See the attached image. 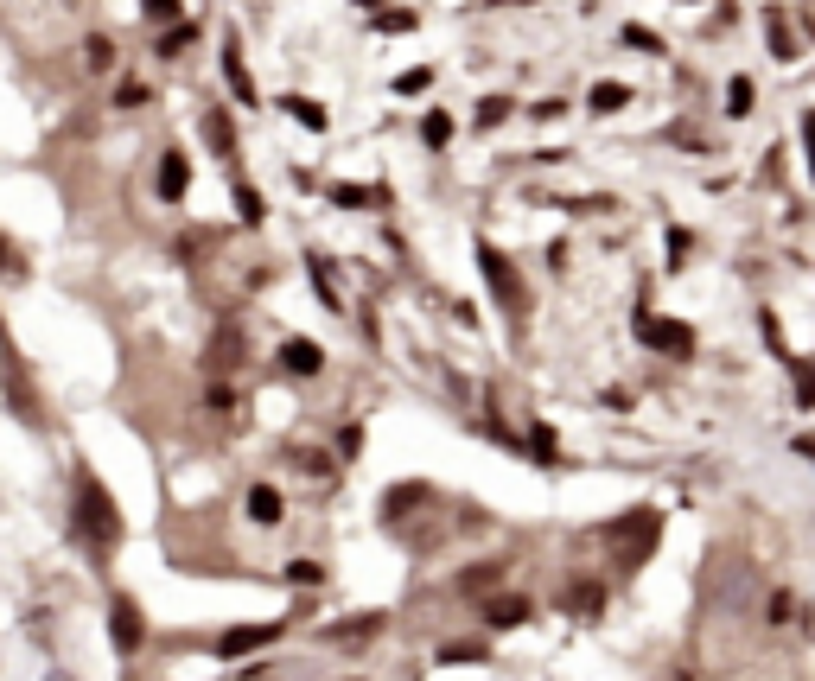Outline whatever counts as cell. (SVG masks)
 <instances>
[{
	"mask_svg": "<svg viewBox=\"0 0 815 681\" xmlns=\"http://www.w3.org/2000/svg\"><path fill=\"white\" fill-rule=\"evenodd\" d=\"M236 217H242V223H262V217H268V198H262V191H249L242 179H236Z\"/></svg>",
	"mask_w": 815,
	"mask_h": 681,
	"instance_id": "cell-17",
	"label": "cell"
},
{
	"mask_svg": "<svg viewBox=\"0 0 815 681\" xmlns=\"http://www.w3.org/2000/svg\"><path fill=\"white\" fill-rule=\"evenodd\" d=\"M510 109H516L510 96H484V102H478V128H504V115H510Z\"/></svg>",
	"mask_w": 815,
	"mask_h": 681,
	"instance_id": "cell-20",
	"label": "cell"
},
{
	"mask_svg": "<svg viewBox=\"0 0 815 681\" xmlns=\"http://www.w3.org/2000/svg\"><path fill=\"white\" fill-rule=\"evenodd\" d=\"M147 20H160V26H172V20H179V0H147Z\"/></svg>",
	"mask_w": 815,
	"mask_h": 681,
	"instance_id": "cell-27",
	"label": "cell"
},
{
	"mask_svg": "<svg viewBox=\"0 0 815 681\" xmlns=\"http://www.w3.org/2000/svg\"><path fill=\"white\" fill-rule=\"evenodd\" d=\"M484 618H491V624H523V618H529V599H497Z\"/></svg>",
	"mask_w": 815,
	"mask_h": 681,
	"instance_id": "cell-21",
	"label": "cell"
},
{
	"mask_svg": "<svg viewBox=\"0 0 815 681\" xmlns=\"http://www.w3.org/2000/svg\"><path fill=\"white\" fill-rule=\"evenodd\" d=\"M478 268H484V281H491V293H497V306H504V312H529L523 274H516V261H510L504 249H491V242H478Z\"/></svg>",
	"mask_w": 815,
	"mask_h": 681,
	"instance_id": "cell-1",
	"label": "cell"
},
{
	"mask_svg": "<svg viewBox=\"0 0 815 681\" xmlns=\"http://www.w3.org/2000/svg\"><path fill=\"white\" fill-rule=\"evenodd\" d=\"M752 102H758V83H752V77H733V83H726V115H733V121L752 115Z\"/></svg>",
	"mask_w": 815,
	"mask_h": 681,
	"instance_id": "cell-11",
	"label": "cell"
},
{
	"mask_svg": "<svg viewBox=\"0 0 815 681\" xmlns=\"http://www.w3.org/2000/svg\"><path fill=\"white\" fill-rule=\"evenodd\" d=\"M421 20H414V7H389V13H376V32H414Z\"/></svg>",
	"mask_w": 815,
	"mask_h": 681,
	"instance_id": "cell-22",
	"label": "cell"
},
{
	"mask_svg": "<svg viewBox=\"0 0 815 681\" xmlns=\"http://www.w3.org/2000/svg\"><path fill=\"white\" fill-rule=\"evenodd\" d=\"M281 109L300 121V128H312V134H325L332 128V115H325V102H312V96H281Z\"/></svg>",
	"mask_w": 815,
	"mask_h": 681,
	"instance_id": "cell-8",
	"label": "cell"
},
{
	"mask_svg": "<svg viewBox=\"0 0 815 681\" xmlns=\"http://www.w3.org/2000/svg\"><path fill=\"white\" fill-rule=\"evenodd\" d=\"M790 618H796V599H790L784 586H777V592H771V605H765V624H790Z\"/></svg>",
	"mask_w": 815,
	"mask_h": 681,
	"instance_id": "cell-23",
	"label": "cell"
},
{
	"mask_svg": "<svg viewBox=\"0 0 815 681\" xmlns=\"http://www.w3.org/2000/svg\"><path fill=\"white\" fill-rule=\"evenodd\" d=\"M624 45H637V51H663V39H656L650 26H624Z\"/></svg>",
	"mask_w": 815,
	"mask_h": 681,
	"instance_id": "cell-26",
	"label": "cell"
},
{
	"mask_svg": "<svg viewBox=\"0 0 815 681\" xmlns=\"http://www.w3.org/2000/svg\"><path fill=\"white\" fill-rule=\"evenodd\" d=\"M115 643H121V650H134V643H141V618H134L128 599H115Z\"/></svg>",
	"mask_w": 815,
	"mask_h": 681,
	"instance_id": "cell-14",
	"label": "cell"
},
{
	"mask_svg": "<svg viewBox=\"0 0 815 681\" xmlns=\"http://www.w3.org/2000/svg\"><path fill=\"white\" fill-rule=\"evenodd\" d=\"M185 185H192V166H185V153H160V198L179 204Z\"/></svg>",
	"mask_w": 815,
	"mask_h": 681,
	"instance_id": "cell-6",
	"label": "cell"
},
{
	"mask_svg": "<svg viewBox=\"0 0 815 681\" xmlns=\"http://www.w3.org/2000/svg\"><path fill=\"white\" fill-rule=\"evenodd\" d=\"M357 7H376V0H357Z\"/></svg>",
	"mask_w": 815,
	"mask_h": 681,
	"instance_id": "cell-31",
	"label": "cell"
},
{
	"mask_svg": "<svg viewBox=\"0 0 815 681\" xmlns=\"http://www.w3.org/2000/svg\"><path fill=\"white\" fill-rule=\"evenodd\" d=\"M790 370H796V408H815V357L790 363Z\"/></svg>",
	"mask_w": 815,
	"mask_h": 681,
	"instance_id": "cell-19",
	"label": "cell"
},
{
	"mask_svg": "<svg viewBox=\"0 0 815 681\" xmlns=\"http://www.w3.org/2000/svg\"><path fill=\"white\" fill-rule=\"evenodd\" d=\"M198 128H204V141H211V153H217V160H223V166H236V134H230V115L204 102V121H198Z\"/></svg>",
	"mask_w": 815,
	"mask_h": 681,
	"instance_id": "cell-5",
	"label": "cell"
},
{
	"mask_svg": "<svg viewBox=\"0 0 815 681\" xmlns=\"http://www.w3.org/2000/svg\"><path fill=\"white\" fill-rule=\"evenodd\" d=\"M83 64H90V71H109V64H115V39H102V32H96V39H83Z\"/></svg>",
	"mask_w": 815,
	"mask_h": 681,
	"instance_id": "cell-18",
	"label": "cell"
},
{
	"mask_svg": "<svg viewBox=\"0 0 815 681\" xmlns=\"http://www.w3.org/2000/svg\"><path fill=\"white\" fill-rule=\"evenodd\" d=\"M249 516H255V522H281V491L255 484V491H249Z\"/></svg>",
	"mask_w": 815,
	"mask_h": 681,
	"instance_id": "cell-16",
	"label": "cell"
},
{
	"mask_svg": "<svg viewBox=\"0 0 815 681\" xmlns=\"http://www.w3.org/2000/svg\"><path fill=\"white\" fill-rule=\"evenodd\" d=\"M236 357H242V338H236L230 325H223V331H217V344H211V370H236Z\"/></svg>",
	"mask_w": 815,
	"mask_h": 681,
	"instance_id": "cell-15",
	"label": "cell"
},
{
	"mask_svg": "<svg viewBox=\"0 0 815 681\" xmlns=\"http://www.w3.org/2000/svg\"><path fill=\"white\" fill-rule=\"evenodd\" d=\"M421 141H427L433 153H440L446 141H453V115H446V109H427V121H421Z\"/></svg>",
	"mask_w": 815,
	"mask_h": 681,
	"instance_id": "cell-13",
	"label": "cell"
},
{
	"mask_svg": "<svg viewBox=\"0 0 815 681\" xmlns=\"http://www.w3.org/2000/svg\"><path fill=\"white\" fill-rule=\"evenodd\" d=\"M389 191H370V185H332V204L338 211H363V204H383Z\"/></svg>",
	"mask_w": 815,
	"mask_h": 681,
	"instance_id": "cell-12",
	"label": "cell"
},
{
	"mask_svg": "<svg viewBox=\"0 0 815 681\" xmlns=\"http://www.w3.org/2000/svg\"><path fill=\"white\" fill-rule=\"evenodd\" d=\"M631 331L650 344V351H669V357H695V331H688L682 319H650V312H637Z\"/></svg>",
	"mask_w": 815,
	"mask_h": 681,
	"instance_id": "cell-3",
	"label": "cell"
},
{
	"mask_svg": "<svg viewBox=\"0 0 815 681\" xmlns=\"http://www.w3.org/2000/svg\"><path fill=\"white\" fill-rule=\"evenodd\" d=\"M115 102H121V109H141L147 90H141V83H121V96H115Z\"/></svg>",
	"mask_w": 815,
	"mask_h": 681,
	"instance_id": "cell-30",
	"label": "cell"
},
{
	"mask_svg": "<svg viewBox=\"0 0 815 681\" xmlns=\"http://www.w3.org/2000/svg\"><path fill=\"white\" fill-rule=\"evenodd\" d=\"M77 510H83V529H90V541H96V548H109V541H115V503H109V491H96L90 471L77 478Z\"/></svg>",
	"mask_w": 815,
	"mask_h": 681,
	"instance_id": "cell-2",
	"label": "cell"
},
{
	"mask_svg": "<svg viewBox=\"0 0 815 681\" xmlns=\"http://www.w3.org/2000/svg\"><path fill=\"white\" fill-rule=\"evenodd\" d=\"M427 83H433V71H427V64H421V71H402V77H395V96H421Z\"/></svg>",
	"mask_w": 815,
	"mask_h": 681,
	"instance_id": "cell-25",
	"label": "cell"
},
{
	"mask_svg": "<svg viewBox=\"0 0 815 681\" xmlns=\"http://www.w3.org/2000/svg\"><path fill=\"white\" fill-rule=\"evenodd\" d=\"M586 109H593V115H618V109H631V83H593Z\"/></svg>",
	"mask_w": 815,
	"mask_h": 681,
	"instance_id": "cell-10",
	"label": "cell"
},
{
	"mask_svg": "<svg viewBox=\"0 0 815 681\" xmlns=\"http://www.w3.org/2000/svg\"><path fill=\"white\" fill-rule=\"evenodd\" d=\"M223 83H230V96L242 102V109H262V90H255V77H249V64H242V45L236 39H223Z\"/></svg>",
	"mask_w": 815,
	"mask_h": 681,
	"instance_id": "cell-4",
	"label": "cell"
},
{
	"mask_svg": "<svg viewBox=\"0 0 815 681\" xmlns=\"http://www.w3.org/2000/svg\"><path fill=\"white\" fill-rule=\"evenodd\" d=\"M803 147H809V179H815V109H803Z\"/></svg>",
	"mask_w": 815,
	"mask_h": 681,
	"instance_id": "cell-29",
	"label": "cell"
},
{
	"mask_svg": "<svg viewBox=\"0 0 815 681\" xmlns=\"http://www.w3.org/2000/svg\"><path fill=\"white\" fill-rule=\"evenodd\" d=\"M529 115H535V121H561V115H567V102H561V96H548V102H535Z\"/></svg>",
	"mask_w": 815,
	"mask_h": 681,
	"instance_id": "cell-28",
	"label": "cell"
},
{
	"mask_svg": "<svg viewBox=\"0 0 815 681\" xmlns=\"http://www.w3.org/2000/svg\"><path fill=\"white\" fill-rule=\"evenodd\" d=\"M765 39H771V58H777V64H796V32L784 26V7L765 13Z\"/></svg>",
	"mask_w": 815,
	"mask_h": 681,
	"instance_id": "cell-7",
	"label": "cell"
},
{
	"mask_svg": "<svg viewBox=\"0 0 815 681\" xmlns=\"http://www.w3.org/2000/svg\"><path fill=\"white\" fill-rule=\"evenodd\" d=\"M688 255H695V236H688V230H669V268H688Z\"/></svg>",
	"mask_w": 815,
	"mask_h": 681,
	"instance_id": "cell-24",
	"label": "cell"
},
{
	"mask_svg": "<svg viewBox=\"0 0 815 681\" xmlns=\"http://www.w3.org/2000/svg\"><path fill=\"white\" fill-rule=\"evenodd\" d=\"M281 363H287L293 376H319L325 351H319V344H306V338H293V344H281Z\"/></svg>",
	"mask_w": 815,
	"mask_h": 681,
	"instance_id": "cell-9",
	"label": "cell"
}]
</instances>
